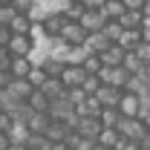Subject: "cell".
I'll return each mask as SVG.
<instances>
[{
    "mask_svg": "<svg viewBox=\"0 0 150 150\" xmlns=\"http://www.w3.org/2000/svg\"><path fill=\"white\" fill-rule=\"evenodd\" d=\"M38 46H40V40L35 35H15L12 43H9V52L15 58H32Z\"/></svg>",
    "mask_w": 150,
    "mask_h": 150,
    "instance_id": "6da1fadb",
    "label": "cell"
},
{
    "mask_svg": "<svg viewBox=\"0 0 150 150\" xmlns=\"http://www.w3.org/2000/svg\"><path fill=\"white\" fill-rule=\"evenodd\" d=\"M118 133L127 139V142H142L144 136H147V124L142 121V118H121V124H118Z\"/></svg>",
    "mask_w": 150,
    "mask_h": 150,
    "instance_id": "7a4b0ae2",
    "label": "cell"
},
{
    "mask_svg": "<svg viewBox=\"0 0 150 150\" xmlns=\"http://www.w3.org/2000/svg\"><path fill=\"white\" fill-rule=\"evenodd\" d=\"M130 78L133 75L127 72L124 67H104V72H101V81H104L107 87H118V90H124Z\"/></svg>",
    "mask_w": 150,
    "mask_h": 150,
    "instance_id": "3957f363",
    "label": "cell"
},
{
    "mask_svg": "<svg viewBox=\"0 0 150 150\" xmlns=\"http://www.w3.org/2000/svg\"><path fill=\"white\" fill-rule=\"evenodd\" d=\"M61 38H64L69 46H84V43H87V38H90V32H87V29H84L78 20H69V23L64 26Z\"/></svg>",
    "mask_w": 150,
    "mask_h": 150,
    "instance_id": "277c9868",
    "label": "cell"
},
{
    "mask_svg": "<svg viewBox=\"0 0 150 150\" xmlns=\"http://www.w3.org/2000/svg\"><path fill=\"white\" fill-rule=\"evenodd\" d=\"M118 110H121V115H124V118H142V112H144V104H142V95L124 93L121 104H118Z\"/></svg>",
    "mask_w": 150,
    "mask_h": 150,
    "instance_id": "5b68a950",
    "label": "cell"
},
{
    "mask_svg": "<svg viewBox=\"0 0 150 150\" xmlns=\"http://www.w3.org/2000/svg\"><path fill=\"white\" fill-rule=\"evenodd\" d=\"M87 78H90L87 69H84V67H72V64H67V69H64V75H61V81H64L67 90H78V87H84Z\"/></svg>",
    "mask_w": 150,
    "mask_h": 150,
    "instance_id": "8992f818",
    "label": "cell"
},
{
    "mask_svg": "<svg viewBox=\"0 0 150 150\" xmlns=\"http://www.w3.org/2000/svg\"><path fill=\"white\" fill-rule=\"evenodd\" d=\"M78 136H84V139H93L98 142V136L104 133V124H101V118H81L78 121V127H75Z\"/></svg>",
    "mask_w": 150,
    "mask_h": 150,
    "instance_id": "52a82bcc",
    "label": "cell"
},
{
    "mask_svg": "<svg viewBox=\"0 0 150 150\" xmlns=\"http://www.w3.org/2000/svg\"><path fill=\"white\" fill-rule=\"evenodd\" d=\"M110 23V18L104 15V12H87L84 18H81V26L90 32V35H95V32H104V26Z\"/></svg>",
    "mask_w": 150,
    "mask_h": 150,
    "instance_id": "ba28073f",
    "label": "cell"
},
{
    "mask_svg": "<svg viewBox=\"0 0 150 150\" xmlns=\"http://www.w3.org/2000/svg\"><path fill=\"white\" fill-rule=\"evenodd\" d=\"M110 46H112V40L104 35V32H95V35H90V38H87V43H84V49H87L90 55H104Z\"/></svg>",
    "mask_w": 150,
    "mask_h": 150,
    "instance_id": "9c48e42d",
    "label": "cell"
},
{
    "mask_svg": "<svg viewBox=\"0 0 150 150\" xmlns=\"http://www.w3.org/2000/svg\"><path fill=\"white\" fill-rule=\"evenodd\" d=\"M9 93L15 95L18 101H29V98H32V93H35V87L29 84V78H12Z\"/></svg>",
    "mask_w": 150,
    "mask_h": 150,
    "instance_id": "30bf717a",
    "label": "cell"
},
{
    "mask_svg": "<svg viewBox=\"0 0 150 150\" xmlns=\"http://www.w3.org/2000/svg\"><path fill=\"white\" fill-rule=\"evenodd\" d=\"M124 142H127V139L118 133V127H104V133L98 136V144H101V147H110V150H118Z\"/></svg>",
    "mask_w": 150,
    "mask_h": 150,
    "instance_id": "8fae6325",
    "label": "cell"
},
{
    "mask_svg": "<svg viewBox=\"0 0 150 150\" xmlns=\"http://www.w3.org/2000/svg\"><path fill=\"white\" fill-rule=\"evenodd\" d=\"M95 98H98L104 107H118V104H121V98H124V90H118V87H107V84H104V87L98 90Z\"/></svg>",
    "mask_w": 150,
    "mask_h": 150,
    "instance_id": "7c38bea8",
    "label": "cell"
},
{
    "mask_svg": "<svg viewBox=\"0 0 150 150\" xmlns=\"http://www.w3.org/2000/svg\"><path fill=\"white\" fill-rule=\"evenodd\" d=\"M67 23H69L67 15H49L40 26H43V35H46V38H58L61 32H64V26H67Z\"/></svg>",
    "mask_w": 150,
    "mask_h": 150,
    "instance_id": "4fadbf2b",
    "label": "cell"
},
{
    "mask_svg": "<svg viewBox=\"0 0 150 150\" xmlns=\"http://www.w3.org/2000/svg\"><path fill=\"white\" fill-rule=\"evenodd\" d=\"M144 43V35H142V29H127L124 38L118 40V46L124 49V52H139V46Z\"/></svg>",
    "mask_w": 150,
    "mask_h": 150,
    "instance_id": "5bb4252c",
    "label": "cell"
},
{
    "mask_svg": "<svg viewBox=\"0 0 150 150\" xmlns=\"http://www.w3.org/2000/svg\"><path fill=\"white\" fill-rule=\"evenodd\" d=\"M72 133H75V130L67 124V121H52V124H49V130H46V139H49V142H67Z\"/></svg>",
    "mask_w": 150,
    "mask_h": 150,
    "instance_id": "9a60e30c",
    "label": "cell"
},
{
    "mask_svg": "<svg viewBox=\"0 0 150 150\" xmlns=\"http://www.w3.org/2000/svg\"><path fill=\"white\" fill-rule=\"evenodd\" d=\"M144 23H147L144 9H127V15L121 18V26H124V29H142Z\"/></svg>",
    "mask_w": 150,
    "mask_h": 150,
    "instance_id": "2e32d148",
    "label": "cell"
},
{
    "mask_svg": "<svg viewBox=\"0 0 150 150\" xmlns=\"http://www.w3.org/2000/svg\"><path fill=\"white\" fill-rule=\"evenodd\" d=\"M32 69H35L32 58H15V61H12V67H9L12 78H29V75H32Z\"/></svg>",
    "mask_w": 150,
    "mask_h": 150,
    "instance_id": "e0dca14e",
    "label": "cell"
},
{
    "mask_svg": "<svg viewBox=\"0 0 150 150\" xmlns=\"http://www.w3.org/2000/svg\"><path fill=\"white\" fill-rule=\"evenodd\" d=\"M101 110H104V104H101L95 95H90V98L78 107V115H81V118H98V115H101Z\"/></svg>",
    "mask_w": 150,
    "mask_h": 150,
    "instance_id": "ac0fdd59",
    "label": "cell"
},
{
    "mask_svg": "<svg viewBox=\"0 0 150 150\" xmlns=\"http://www.w3.org/2000/svg\"><path fill=\"white\" fill-rule=\"evenodd\" d=\"M121 67H124V69H127L130 75H144V69H147V64L142 61V55H139V52H127Z\"/></svg>",
    "mask_w": 150,
    "mask_h": 150,
    "instance_id": "d6986e66",
    "label": "cell"
},
{
    "mask_svg": "<svg viewBox=\"0 0 150 150\" xmlns=\"http://www.w3.org/2000/svg\"><path fill=\"white\" fill-rule=\"evenodd\" d=\"M35 20L29 18V15H18V18L12 20V26H9V29H12V32H15V35H32V32H35Z\"/></svg>",
    "mask_w": 150,
    "mask_h": 150,
    "instance_id": "ffe728a7",
    "label": "cell"
},
{
    "mask_svg": "<svg viewBox=\"0 0 150 150\" xmlns=\"http://www.w3.org/2000/svg\"><path fill=\"white\" fill-rule=\"evenodd\" d=\"M49 124H52V115H49V112H35V115H32V121H29V130L38 133V136H46Z\"/></svg>",
    "mask_w": 150,
    "mask_h": 150,
    "instance_id": "44dd1931",
    "label": "cell"
},
{
    "mask_svg": "<svg viewBox=\"0 0 150 150\" xmlns=\"http://www.w3.org/2000/svg\"><path fill=\"white\" fill-rule=\"evenodd\" d=\"M124 55H127V52H124L118 43H112L110 49L101 55V61H104V67H121V64H124Z\"/></svg>",
    "mask_w": 150,
    "mask_h": 150,
    "instance_id": "7402d4cb",
    "label": "cell"
},
{
    "mask_svg": "<svg viewBox=\"0 0 150 150\" xmlns=\"http://www.w3.org/2000/svg\"><path fill=\"white\" fill-rule=\"evenodd\" d=\"M98 118H101V124H104V127H118L124 115H121V110H118V107H104Z\"/></svg>",
    "mask_w": 150,
    "mask_h": 150,
    "instance_id": "603a6c76",
    "label": "cell"
},
{
    "mask_svg": "<svg viewBox=\"0 0 150 150\" xmlns=\"http://www.w3.org/2000/svg\"><path fill=\"white\" fill-rule=\"evenodd\" d=\"M104 15L110 20H121L127 15V6H124V0H107V6H104Z\"/></svg>",
    "mask_w": 150,
    "mask_h": 150,
    "instance_id": "cb8c5ba5",
    "label": "cell"
},
{
    "mask_svg": "<svg viewBox=\"0 0 150 150\" xmlns=\"http://www.w3.org/2000/svg\"><path fill=\"white\" fill-rule=\"evenodd\" d=\"M29 107L35 112H49V107H52V101L46 98V93H40V90H35L32 93V98H29Z\"/></svg>",
    "mask_w": 150,
    "mask_h": 150,
    "instance_id": "d4e9b609",
    "label": "cell"
},
{
    "mask_svg": "<svg viewBox=\"0 0 150 150\" xmlns=\"http://www.w3.org/2000/svg\"><path fill=\"white\" fill-rule=\"evenodd\" d=\"M124 32H127V29H124V26H121V20H110V23H107V26H104V35L110 38L112 43H118V40H121V38H124Z\"/></svg>",
    "mask_w": 150,
    "mask_h": 150,
    "instance_id": "484cf974",
    "label": "cell"
},
{
    "mask_svg": "<svg viewBox=\"0 0 150 150\" xmlns=\"http://www.w3.org/2000/svg\"><path fill=\"white\" fill-rule=\"evenodd\" d=\"M43 69H46L49 78H61L64 69H67V64H64V61H58V58H46V61H43Z\"/></svg>",
    "mask_w": 150,
    "mask_h": 150,
    "instance_id": "4316f807",
    "label": "cell"
},
{
    "mask_svg": "<svg viewBox=\"0 0 150 150\" xmlns=\"http://www.w3.org/2000/svg\"><path fill=\"white\" fill-rule=\"evenodd\" d=\"M84 69H87V75H101V72H104V61H101V55H87Z\"/></svg>",
    "mask_w": 150,
    "mask_h": 150,
    "instance_id": "83f0119b",
    "label": "cell"
},
{
    "mask_svg": "<svg viewBox=\"0 0 150 150\" xmlns=\"http://www.w3.org/2000/svg\"><path fill=\"white\" fill-rule=\"evenodd\" d=\"M101 87H104V81H101V75H90V78L84 81V87H81V90H84L87 95H98V90H101Z\"/></svg>",
    "mask_w": 150,
    "mask_h": 150,
    "instance_id": "f1b7e54d",
    "label": "cell"
},
{
    "mask_svg": "<svg viewBox=\"0 0 150 150\" xmlns=\"http://www.w3.org/2000/svg\"><path fill=\"white\" fill-rule=\"evenodd\" d=\"M46 81H49V75H46V69H43V67H35V69H32V75H29V84H32L35 90H40V87H43Z\"/></svg>",
    "mask_w": 150,
    "mask_h": 150,
    "instance_id": "f546056e",
    "label": "cell"
},
{
    "mask_svg": "<svg viewBox=\"0 0 150 150\" xmlns=\"http://www.w3.org/2000/svg\"><path fill=\"white\" fill-rule=\"evenodd\" d=\"M26 147H29V150H49V147H52V142H49L46 136H38V133H32V139L26 142Z\"/></svg>",
    "mask_w": 150,
    "mask_h": 150,
    "instance_id": "4dcf8cb0",
    "label": "cell"
},
{
    "mask_svg": "<svg viewBox=\"0 0 150 150\" xmlns=\"http://www.w3.org/2000/svg\"><path fill=\"white\" fill-rule=\"evenodd\" d=\"M64 15H67V20H78V23H81V18L87 15V9H84V3H69Z\"/></svg>",
    "mask_w": 150,
    "mask_h": 150,
    "instance_id": "1f68e13d",
    "label": "cell"
},
{
    "mask_svg": "<svg viewBox=\"0 0 150 150\" xmlns=\"http://www.w3.org/2000/svg\"><path fill=\"white\" fill-rule=\"evenodd\" d=\"M49 15H52V12H49V6H46V3H35V9L29 12V18L35 20V23H43Z\"/></svg>",
    "mask_w": 150,
    "mask_h": 150,
    "instance_id": "d6a6232c",
    "label": "cell"
},
{
    "mask_svg": "<svg viewBox=\"0 0 150 150\" xmlns=\"http://www.w3.org/2000/svg\"><path fill=\"white\" fill-rule=\"evenodd\" d=\"M20 12L15 6H0V26H12V20L18 18Z\"/></svg>",
    "mask_w": 150,
    "mask_h": 150,
    "instance_id": "836d02e7",
    "label": "cell"
},
{
    "mask_svg": "<svg viewBox=\"0 0 150 150\" xmlns=\"http://www.w3.org/2000/svg\"><path fill=\"white\" fill-rule=\"evenodd\" d=\"M35 3H38V0H15V3H12V6H15V9H18L20 15H29V12H32V9H35Z\"/></svg>",
    "mask_w": 150,
    "mask_h": 150,
    "instance_id": "e575fe53",
    "label": "cell"
},
{
    "mask_svg": "<svg viewBox=\"0 0 150 150\" xmlns=\"http://www.w3.org/2000/svg\"><path fill=\"white\" fill-rule=\"evenodd\" d=\"M12 38H15V32H12L9 26H0V49H9Z\"/></svg>",
    "mask_w": 150,
    "mask_h": 150,
    "instance_id": "d590c367",
    "label": "cell"
},
{
    "mask_svg": "<svg viewBox=\"0 0 150 150\" xmlns=\"http://www.w3.org/2000/svg\"><path fill=\"white\" fill-rule=\"evenodd\" d=\"M87 98H90V95L84 93V90H81V87H78V90H69V101H72L75 107H81V104H84V101H87Z\"/></svg>",
    "mask_w": 150,
    "mask_h": 150,
    "instance_id": "8d00e7d4",
    "label": "cell"
},
{
    "mask_svg": "<svg viewBox=\"0 0 150 150\" xmlns=\"http://www.w3.org/2000/svg\"><path fill=\"white\" fill-rule=\"evenodd\" d=\"M81 3L87 12H104V6H107V0H81Z\"/></svg>",
    "mask_w": 150,
    "mask_h": 150,
    "instance_id": "74e56055",
    "label": "cell"
},
{
    "mask_svg": "<svg viewBox=\"0 0 150 150\" xmlns=\"http://www.w3.org/2000/svg\"><path fill=\"white\" fill-rule=\"evenodd\" d=\"M12 127H15V118L9 112H0V133H9Z\"/></svg>",
    "mask_w": 150,
    "mask_h": 150,
    "instance_id": "f35d334b",
    "label": "cell"
},
{
    "mask_svg": "<svg viewBox=\"0 0 150 150\" xmlns=\"http://www.w3.org/2000/svg\"><path fill=\"white\" fill-rule=\"evenodd\" d=\"M98 147V142H93V139H84V136H81V139H78V144H75L72 150H95Z\"/></svg>",
    "mask_w": 150,
    "mask_h": 150,
    "instance_id": "ab89813d",
    "label": "cell"
},
{
    "mask_svg": "<svg viewBox=\"0 0 150 150\" xmlns=\"http://www.w3.org/2000/svg\"><path fill=\"white\" fill-rule=\"evenodd\" d=\"M12 61H15V55H12L9 49H0V69H9Z\"/></svg>",
    "mask_w": 150,
    "mask_h": 150,
    "instance_id": "60d3db41",
    "label": "cell"
},
{
    "mask_svg": "<svg viewBox=\"0 0 150 150\" xmlns=\"http://www.w3.org/2000/svg\"><path fill=\"white\" fill-rule=\"evenodd\" d=\"M9 84H12V72L9 69H0V90H9Z\"/></svg>",
    "mask_w": 150,
    "mask_h": 150,
    "instance_id": "b9f144b4",
    "label": "cell"
},
{
    "mask_svg": "<svg viewBox=\"0 0 150 150\" xmlns=\"http://www.w3.org/2000/svg\"><path fill=\"white\" fill-rule=\"evenodd\" d=\"M139 55H142V61L150 67V43H142V46H139Z\"/></svg>",
    "mask_w": 150,
    "mask_h": 150,
    "instance_id": "7bdbcfd3",
    "label": "cell"
},
{
    "mask_svg": "<svg viewBox=\"0 0 150 150\" xmlns=\"http://www.w3.org/2000/svg\"><path fill=\"white\" fill-rule=\"evenodd\" d=\"M144 3H147V0H124L127 9H144Z\"/></svg>",
    "mask_w": 150,
    "mask_h": 150,
    "instance_id": "ee69618b",
    "label": "cell"
},
{
    "mask_svg": "<svg viewBox=\"0 0 150 150\" xmlns=\"http://www.w3.org/2000/svg\"><path fill=\"white\" fill-rule=\"evenodd\" d=\"M12 147V139H9V133H0V150H9Z\"/></svg>",
    "mask_w": 150,
    "mask_h": 150,
    "instance_id": "f6af8a7d",
    "label": "cell"
},
{
    "mask_svg": "<svg viewBox=\"0 0 150 150\" xmlns=\"http://www.w3.org/2000/svg\"><path fill=\"white\" fill-rule=\"evenodd\" d=\"M118 150H144V147H142L139 142H124V144H121Z\"/></svg>",
    "mask_w": 150,
    "mask_h": 150,
    "instance_id": "bcb514c9",
    "label": "cell"
},
{
    "mask_svg": "<svg viewBox=\"0 0 150 150\" xmlns=\"http://www.w3.org/2000/svg\"><path fill=\"white\" fill-rule=\"evenodd\" d=\"M49 150H72V147H69L67 142H52V147H49Z\"/></svg>",
    "mask_w": 150,
    "mask_h": 150,
    "instance_id": "7dc6e473",
    "label": "cell"
},
{
    "mask_svg": "<svg viewBox=\"0 0 150 150\" xmlns=\"http://www.w3.org/2000/svg\"><path fill=\"white\" fill-rule=\"evenodd\" d=\"M142 35H144V43H150V18H147V23L142 26Z\"/></svg>",
    "mask_w": 150,
    "mask_h": 150,
    "instance_id": "c3c4849f",
    "label": "cell"
},
{
    "mask_svg": "<svg viewBox=\"0 0 150 150\" xmlns=\"http://www.w3.org/2000/svg\"><path fill=\"white\" fill-rule=\"evenodd\" d=\"M139 144H142V147H144V150H150V133H147V136H144V139H142V142H139Z\"/></svg>",
    "mask_w": 150,
    "mask_h": 150,
    "instance_id": "681fc988",
    "label": "cell"
},
{
    "mask_svg": "<svg viewBox=\"0 0 150 150\" xmlns=\"http://www.w3.org/2000/svg\"><path fill=\"white\" fill-rule=\"evenodd\" d=\"M142 121H144V124H147V130H150V110L144 112V115H142Z\"/></svg>",
    "mask_w": 150,
    "mask_h": 150,
    "instance_id": "f907efd6",
    "label": "cell"
},
{
    "mask_svg": "<svg viewBox=\"0 0 150 150\" xmlns=\"http://www.w3.org/2000/svg\"><path fill=\"white\" fill-rule=\"evenodd\" d=\"M9 150H29V147H26V144H15V142H12V147H9Z\"/></svg>",
    "mask_w": 150,
    "mask_h": 150,
    "instance_id": "816d5d0a",
    "label": "cell"
},
{
    "mask_svg": "<svg viewBox=\"0 0 150 150\" xmlns=\"http://www.w3.org/2000/svg\"><path fill=\"white\" fill-rule=\"evenodd\" d=\"M144 15H147V18H150V0H147V3H144Z\"/></svg>",
    "mask_w": 150,
    "mask_h": 150,
    "instance_id": "f5cc1de1",
    "label": "cell"
},
{
    "mask_svg": "<svg viewBox=\"0 0 150 150\" xmlns=\"http://www.w3.org/2000/svg\"><path fill=\"white\" fill-rule=\"evenodd\" d=\"M12 3H15V0H0V6H12Z\"/></svg>",
    "mask_w": 150,
    "mask_h": 150,
    "instance_id": "db71d44e",
    "label": "cell"
},
{
    "mask_svg": "<svg viewBox=\"0 0 150 150\" xmlns=\"http://www.w3.org/2000/svg\"><path fill=\"white\" fill-rule=\"evenodd\" d=\"M144 78H147V81H150V67H147V69H144Z\"/></svg>",
    "mask_w": 150,
    "mask_h": 150,
    "instance_id": "11a10c76",
    "label": "cell"
},
{
    "mask_svg": "<svg viewBox=\"0 0 150 150\" xmlns=\"http://www.w3.org/2000/svg\"><path fill=\"white\" fill-rule=\"evenodd\" d=\"M69 3H81V0H69Z\"/></svg>",
    "mask_w": 150,
    "mask_h": 150,
    "instance_id": "9f6ffc18",
    "label": "cell"
}]
</instances>
